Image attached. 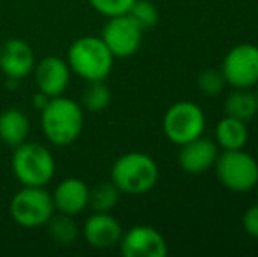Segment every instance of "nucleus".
<instances>
[{
  "instance_id": "nucleus-1",
  "label": "nucleus",
  "mask_w": 258,
  "mask_h": 257,
  "mask_svg": "<svg viewBox=\"0 0 258 257\" xmlns=\"http://www.w3.org/2000/svg\"><path fill=\"white\" fill-rule=\"evenodd\" d=\"M41 127L46 139L56 146L72 144L83 132V106L63 95L51 97L41 110Z\"/></svg>"
},
{
  "instance_id": "nucleus-2",
  "label": "nucleus",
  "mask_w": 258,
  "mask_h": 257,
  "mask_svg": "<svg viewBox=\"0 0 258 257\" xmlns=\"http://www.w3.org/2000/svg\"><path fill=\"white\" fill-rule=\"evenodd\" d=\"M111 182L125 194H146L158 182V166L148 153L130 151L114 161Z\"/></svg>"
},
{
  "instance_id": "nucleus-3",
  "label": "nucleus",
  "mask_w": 258,
  "mask_h": 257,
  "mask_svg": "<svg viewBox=\"0 0 258 257\" xmlns=\"http://www.w3.org/2000/svg\"><path fill=\"white\" fill-rule=\"evenodd\" d=\"M67 64L71 72L78 74L79 78L86 81H99L111 74L114 57L102 39L86 35L72 42L67 53Z\"/></svg>"
},
{
  "instance_id": "nucleus-4",
  "label": "nucleus",
  "mask_w": 258,
  "mask_h": 257,
  "mask_svg": "<svg viewBox=\"0 0 258 257\" xmlns=\"http://www.w3.org/2000/svg\"><path fill=\"white\" fill-rule=\"evenodd\" d=\"M13 150L11 168L21 185L44 187L51 182L54 176V159L48 148L25 141Z\"/></svg>"
},
{
  "instance_id": "nucleus-5",
  "label": "nucleus",
  "mask_w": 258,
  "mask_h": 257,
  "mask_svg": "<svg viewBox=\"0 0 258 257\" xmlns=\"http://www.w3.org/2000/svg\"><path fill=\"white\" fill-rule=\"evenodd\" d=\"M13 220L21 227L34 229L46 226L54 213L53 197L44 187H25L13 195L9 204Z\"/></svg>"
},
{
  "instance_id": "nucleus-6",
  "label": "nucleus",
  "mask_w": 258,
  "mask_h": 257,
  "mask_svg": "<svg viewBox=\"0 0 258 257\" xmlns=\"http://www.w3.org/2000/svg\"><path fill=\"white\" fill-rule=\"evenodd\" d=\"M214 168L218 180L232 192H248L258 183V162L242 150H225Z\"/></svg>"
},
{
  "instance_id": "nucleus-7",
  "label": "nucleus",
  "mask_w": 258,
  "mask_h": 257,
  "mask_svg": "<svg viewBox=\"0 0 258 257\" xmlns=\"http://www.w3.org/2000/svg\"><path fill=\"white\" fill-rule=\"evenodd\" d=\"M163 132L174 144H184L202 136L206 129L204 111L190 100H181L167 110L163 117Z\"/></svg>"
},
{
  "instance_id": "nucleus-8",
  "label": "nucleus",
  "mask_w": 258,
  "mask_h": 257,
  "mask_svg": "<svg viewBox=\"0 0 258 257\" xmlns=\"http://www.w3.org/2000/svg\"><path fill=\"white\" fill-rule=\"evenodd\" d=\"M143 32L144 30L136 23V20L125 13L109 18L102 28L100 39L105 42L114 59H125L141 48Z\"/></svg>"
},
{
  "instance_id": "nucleus-9",
  "label": "nucleus",
  "mask_w": 258,
  "mask_h": 257,
  "mask_svg": "<svg viewBox=\"0 0 258 257\" xmlns=\"http://www.w3.org/2000/svg\"><path fill=\"white\" fill-rule=\"evenodd\" d=\"M227 85L234 88H251L258 83V46L239 44L227 53L221 65Z\"/></svg>"
},
{
  "instance_id": "nucleus-10",
  "label": "nucleus",
  "mask_w": 258,
  "mask_h": 257,
  "mask_svg": "<svg viewBox=\"0 0 258 257\" xmlns=\"http://www.w3.org/2000/svg\"><path fill=\"white\" fill-rule=\"evenodd\" d=\"M119 248L125 257H165L169 254L165 238L151 226H134L121 234Z\"/></svg>"
},
{
  "instance_id": "nucleus-11",
  "label": "nucleus",
  "mask_w": 258,
  "mask_h": 257,
  "mask_svg": "<svg viewBox=\"0 0 258 257\" xmlns=\"http://www.w3.org/2000/svg\"><path fill=\"white\" fill-rule=\"evenodd\" d=\"M35 67L34 49L23 39H9L0 46V71L7 79H20L32 74Z\"/></svg>"
},
{
  "instance_id": "nucleus-12",
  "label": "nucleus",
  "mask_w": 258,
  "mask_h": 257,
  "mask_svg": "<svg viewBox=\"0 0 258 257\" xmlns=\"http://www.w3.org/2000/svg\"><path fill=\"white\" fill-rule=\"evenodd\" d=\"M35 85L37 90L48 97L63 95L71 81V67L67 60H61L58 57H44L42 60L35 62L34 67Z\"/></svg>"
},
{
  "instance_id": "nucleus-13",
  "label": "nucleus",
  "mask_w": 258,
  "mask_h": 257,
  "mask_svg": "<svg viewBox=\"0 0 258 257\" xmlns=\"http://www.w3.org/2000/svg\"><path fill=\"white\" fill-rule=\"evenodd\" d=\"M218 155H220V150H218L216 141L199 136L181 144L177 162L183 171L190 173V175H202L209 168H213Z\"/></svg>"
},
{
  "instance_id": "nucleus-14",
  "label": "nucleus",
  "mask_w": 258,
  "mask_h": 257,
  "mask_svg": "<svg viewBox=\"0 0 258 257\" xmlns=\"http://www.w3.org/2000/svg\"><path fill=\"white\" fill-rule=\"evenodd\" d=\"M123 229L119 222L105 212H95L86 219L85 226H83V236H85L86 243L93 248H112L119 245L121 240Z\"/></svg>"
},
{
  "instance_id": "nucleus-15",
  "label": "nucleus",
  "mask_w": 258,
  "mask_h": 257,
  "mask_svg": "<svg viewBox=\"0 0 258 257\" xmlns=\"http://www.w3.org/2000/svg\"><path fill=\"white\" fill-rule=\"evenodd\" d=\"M51 197L54 212L74 217L85 212L88 206L90 187L81 178H65L58 183Z\"/></svg>"
},
{
  "instance_id": "nucleus-16",
  "label": "nucleus",
  "mask_w": 258,
  "mask_h": 257,
  "mask_svg": "<svg viewBox=\"0 0 258 257\" xmlns=\"http://www.w3.org/2000/svg\"><path fill=\"white\" fill-rule=\"evenodd\" d=\"M30 132V120L21 110H7L0 113V139L11 148L25 143Z\"/></svg>"
},
{
  "instance_id": "nucleus-17",
  "label": "nucleus",
  "mask_w": 258,
  "mask_h": 257,
  "mask_svg": "<svg viewBox=\"0 0 258 257\" xmlns=\"http://www.w3.org/2000/svg\"><path fill=\"white\" fill-rule=\"evenodd\" d=\"M248 125L237 118L225 117L216 125V143L223 150H242L248 143Z\"/></svg>"
},
{
  "instance_id": "nucleus-18",
  "label": "nucleus",
  "mask_w": 258,
  "mask_h": 257,
  "mask_svg": "<svg viewBox=\"0 0 258 257\" xmlns=\"http://www.w3.org/2000/svg\"><path fill=\"white\" fill-rule=\"evenodd\" d=\"M225 113L227 117L249 122L258 113V97L248 88H235L225 99Z\"/></svg>"
},
{
  "instance_id": "nucleus-19",
  "label": "nucleus",
  "mask_w": 258,
  "mask_h": 257,
  "mask_svg": "<svg viewBox=\"0 0 258 257\" xmlns=\"http://www.w3.org/2000/svg\"><path fill=\"white\" fill-rule=\"evenodd\" d=\"M119 199V190L112 182H100L93 189H90L88 206L93 212H105L109 213Z\"/></svg>"
},
{
  "instance_id": "nucleus-20",
  "label": "nucleus",
  "mask_w": 258,
  "mask_h": 257,
  "mask_svg": "<svg viewBox=\"0 0 258 257\" xmlns=\"http://www.w3.org/2000/svg\"><path fill=\"white\" fill-rule=\"evenodd\" d=\"M48 231L53 240L60 245H72L79 234L78 224L72 220L71 215H65V213L60 215L53 213V217L48 220Z\"/></svg>"
},
{
  "instance_id": "nucleus-21",
  "label": "nucleus",
  "mask_w": 258,
  "mask_h": 257,
  "mask_svg": "<svg viewBox=\"0 0 258 257\" xmlns=\"http://www.w3.org/2000/svg\"><path fill=\"white\" fill-rule=\"evenodd\" d=\"M109 104H111V90L105 85V79L88 81V86L81 95V106L97 113V111H104Z\"/></svg>"
},
{
  "instance_id": "nucleus-22",
  "label": "nucleus",
  "mask_w": 258,
  "mask_h": 257,
  "mask_svg": "<svg viewBox=\"0 0 258 257\" xmlns=\"http://www.w3.org/2000/svg\"><path fill=\"white\" fill-rule=\"evenodd\" d=\"M126 14L132 16L143 30L153 28L158 23V9L151 0H136Z\"/></svg>"
},
{
  "instance_id": "nucleus-23",
  "label": "nucleus",
  "mask_w": 258,
  "mask_h": 257,
  "mask_svg": "<svg viewBox=\"0 0 258 257\" xmlns=\"http://www.w3.org/2000/svg\"><path fill=\"white\" fill-rule=\"evenodd\" d=\"M225 85H227V81H225L221 71H218V69H206V71H202L201 74H199V79H197L199 90H201L202 95H207V97L220 95V93L223 92Z\"/></svg>"
},
{
  "instance_id": "nucleus-24",
  "label": "nucleus",
  "mask_w": 258,
  "mask_h": 257,
  "mask_svg": "<svg viewBox=\"0 0 258 257\" xmlns=\"http://www.w3.org/2000/svg\"><path fill=\"white\" fill-rule=\"evenodd\" d=\"M88 2L92 4V7L97 13L111 18V16L128 13L130 6H132L136 0H88Z\"/></svg>"
},
{
  "instance_id": "nucleus-25",
  "label": "nucleus",
  "mask_w": 258,
  "mask_h": 257,
  "mask_svg": "<svg viewBox=\"0 0 258 257\" xmlns=\"http://www.w3.org/2000/svg\"><path fill=\"white\" fill-rule=\"evenodd\" d=\"M242 227L253 238H258V204L251 206L242 215Z\"/></svg>"
},
{
  "instance_id": "nucleus-26",
  "label": "nucleus",
  "mask_w": 258,
  "mask_h": 257,
  "mask_svg": "<svg viewBox=\"0 0 258 257\" xmlns=\"http://www.w3.org/2000/svg\"><path fill=\"white\" fill-rule=\"evenodd\" d=\"M255 86H256V92H255V93H256V97H258V83H256V85H255Z\"/></svg>"
}]
</instances>
